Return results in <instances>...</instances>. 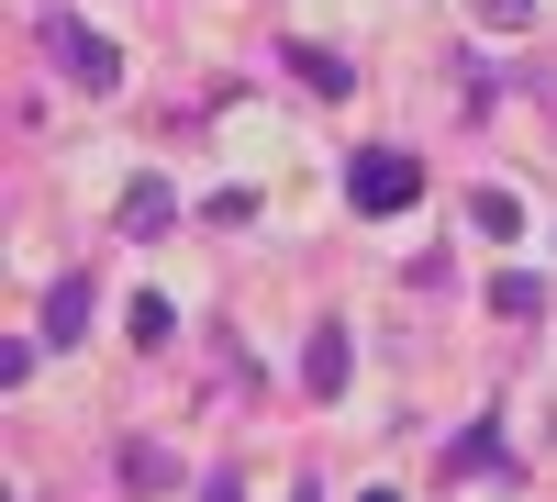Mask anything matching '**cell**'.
I'll list each match as a JSON object with an SVG mask.
<instances>
[{"label": "cell", "instance_id": "6da1fadb", "mask_svg": "<svg viewBox=\"0 0 557 502\" xmlns=\"http://www.w3.org/2000/svg\"><path fill=\"white\" fill-rule=\"evenodd\" d=\"M346 201H357L368 223L412 212V201H424V157H401V146H357V157H346Z\"/></svg>", "mask_w": 557, "mask_h": 502}, {"label": "cell", "instance_id": "7a4b0ae2", "mask_svg": "<svg viewBox=\"0 0 557 502\" xmlns=\"http://www.w3.org/2000/svg\"><path fill=\"white\" fill-rule=\"evenodd\" d=\"M45 57H57V68H67L78 89H123V57H112V45L89 34V23H67V12L45 23Z\"/></svg>", "mask_w": 557, "mask_h": 502}, {"label": "cell", "instance_id": "3957f363", "mask_svg": "<svg viewBox=\"0 0 557 502\" xmlns=\"http://www.w3.org/2000/svg\"><path fill=\"white\" fill-rule=\"evenodd\" d=\"M446 469L457 480H513V446H502V425H469V436H446Z\"/></svg>", "mask_w": 557, "mask_h": 502}, {"label": "cell", "instance_id": "277c9868", "mask_svg": "<svg viewBox=\"0 0 557 502\" xmlns=\"http://www.w3.org/2000/svg\"><path fill=\"white\" fill-rule=\"evenodd\" d=\"M89 313H101V291H89V268H67V280L45 291V335H57V346H78V335H89Z\"/></svg>", "mask_w": 557, "mask_h": 502}, {"label": "cell", "instance_id": "5b68a950", "mask_svg": "<svg viewBox=\"0 0 557 502\" xmlns=\"http://www.w3.org/2000/svg\"><path fill=\"white\" fill-rule=\"evenodd\" d=\"M346 380H357V335H346V325H323V335H312V357H301V391L335 402Z\"/></svg>", "mask_w": 557, "mask_h": 502}, {"label": "cell", "instance_id": "8992f818", "mask_svg": "<svg viewBox=\"0 0 557 502\" xmlns=\"http://www.w3.org/2000/svg\"><path fill=\"white\" fill-rule=\"evenodd\" d=\"M278 57H290V78L312 89V101H346V89H357V68L335 57V45H278Z\"/></svg>", "mask_w": 557, "mask_h": 502}, {"label": "cell", "instance_id": "52a82bcc", "mask_svg": "<svg viewBox=\"0 0 557 502\" xmlns=\"http://www.w3.org/2000/svg\"><path fill=\"white\" fill-rule=\"evenodd\" d=\"M112 480H123V491H168V480H178V458H168L157 436H123V446H112Z\"/></svg>", "mask_w": 557, "mask_h": 502}, {"label": "cell", "instance_id": "ba28073f", "mask_svg": "<svg viewBox=\"0 0 557 502\" xmlns=\"http://www.w3.org/2000/svg\"><path fill=\"white\" fill-rule=\"evenodd\" d=\"M168 223H178V191L168 179H134L123 191V235H168Z\"/></svg>", "mask_w": 557, "mask_h": 502}, {"label": "cell", "instance_id": "9c48e42d", "mask_svg": "<svg viewBox=\"0 0 557 502\" xmlns=\"http://www.w3.org/2000/svg\"><path fill=\"white\" fill-rule=\"evenodd\" d=\"M491 313H502V325H535V313H546V280H535V268H502V280H491Z\"/></svg>", "mask_w": 557, "mask_h": 502}, {"label": "cell", "instance_id": "30bf717a", "mask_svg": "<svg viewBox=\"0 0 557 502\" xmlns=\"http://www.w3.org/2000/svg\"><path fill=\"white\" fill-rule=\"evenodd\" d=\"M469 223H480V235H524V201L513 191H469Z\"/></svg>", "mask_w": 557, "mask_h": 502}, {"label": "cell", "instance_id": "8fae6325", "mask_svg": "<svg viewBox=\"0 0 557 502\" xmlns=\"http://www.w3.org/2000/svg\"><path fill=\"white\" fill-rule=\"evenodd\" d=\"M168 335H178V313H168V302L146 291V302H134V346H168Z\"/></svg>", "mask_w": 557, "mask_h": 502}, {"label": "cell", "instance_id": "7c38bea8", "mask_svg": "<svg viewBox=\"0 0 557 502\" xmlns=\"http://www.w3.org/2000/svg\"><path fill=\"white\" fill-rule=\"evenodd\" d=\"M480 23H491V34H524V23H535V0H480Z\"/></svg>", "mask_w": 557, "mask_h": 502}, {"label": "cell", "instance_id": "4fadbf2b", "mask_svg": "<svg viewBox=\"0 0 557 502\" xmlns=\"http://www.w3.org/2000/svg\"><path fill=\"white\" fill-rule=\"evenodd\" d=\"M201 502H246V491H235V469H212V480H201Z\"/></svg>", "mask_w": 557, "mask_h": 502}, {"label": "cell", "instance_id": "5bb4252c", "mask_svg": "<svg viewBox=\"0 0 557 502\" xmlns=\"http://www.w3.org/2000/svg\"><path fill=\"white\" fill-rule=\"evenodd\" d=\"M357 502H401V491H357Z\"/></svg>", "mask_w": 557, "mask_h": 502}, {"label": "cell", "instance_id": "9a60e30c", "mask_svg": "<svg viewBox=\"0 0 557 502\" xmlns=\"http://www.w3.org/2000/svg\"><path fill=\"white\" fill-rule=\"evenodd\" d=\"M290 502H323V491H312V480H301V491H290Z\"/></svg>", "mask_w": 557, "mask_h": 502}]
</instances>
